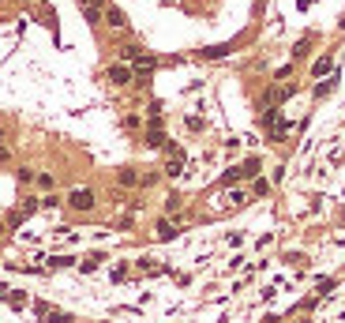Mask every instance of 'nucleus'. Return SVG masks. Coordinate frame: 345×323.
<instances>
[{
    "instance_id": "f257e3e1",
    "label": "nucleus",
    "mask_w": 345,
    "mask_h": 323,
    "mask_svg": "<svg viewBox=\"0 0 345 323\" xmlns=\"http://www.w3.org/2000/svg\"><path fill=\"white\" fill-rule=\"evenodd\" d=\"M94 192H90V188H75L72 195H68V207H72V211H94Z\"/></svg>"
},
{
    "instance_id": "f03ea898",
    "label": "nucleus",
    "mask_w": 345,
    "mask_h": 323,
    "mask_svg": "<svg viewBox=\"0 0 345 323\" xmlns=\"http://www.w3.org/2000/svg\"><path fill=\"white\" fill-rule=\"evenodd\" d=\"M132 79H135V72H132L128 64H113V68H109V83H116V86H128Z\"/></svg>"
},
{
    "instance_id": "7ed1b4c3",
    "label": "nucleus",
    "mask_w": 345,
    "mask_h": 323,
    "mask_svg": "<svg viewBox=\"0 0 345 323\" xmlns=\"http://www.w3.org/2000/svg\"><path fill=\"white\" fill-rule=\"evenodd\" d=\"M34 312L45 316V320H53V323H72V316H68V312H56V308H49V304H42V301L34 304Z\"/></svg>"
},
{
    "instance_id": "20e7f679",
    "label": "nucleus",
    "mask_w": 345,
    "mask_h": 323,
    "mask_svg": "<svg viewBox=\"0 0 345 323\" xmlns=\"http://www.w3.org/2000/svg\"><path fill=\"white\" fill-rule=\"evenodd\" d=\"M79 4H83V11H86V19H90V23L102 19V0H79Z\"/></svg>"
},
{
    "instance_id": "39448f33",
    "label": "nucleus",
    "mask_w": 345,
    "mask_h": 323,
    "mask_svg": "<svg viewBox=\"0 0 345 323\" xmlns=\"http://www.w3.org/2000/svg\"><path fill=\"white\" fill-rule=\"evenodd\" d=\"M158 237H161V241H173V237H177V226H173L169 218H161V222H158Z\"/></svg>"
},
{
    "instance_id": "423d86ee",
    "label": "nucleus",
    "mask_w": 345,
    "mask_h": 323,
    "mask_svg": "<svg viewBox=\"0 0 345 323\" xmlns=\"http://www.w3.org/2000/svg\"><path fill=\"white\" fill-rule=\"evenodd\" d=\"M105 23H109V27H116V30H120V27H124V11H120V8H109V11H105Z\"/></svg>"
},
{
    "instance_id": "0eeeda50",
    "label": "nucleus",
    "mask_w": 345,
    "mask_h": 323,
    "mask_svg": "<svg viewBox=\"0 0 345 323\" xmlns=\"http://www.w3.org/2000/svg\"><path fill=\"white\" fill-rule=\"evenodd\" d=\"M330 64H334L330 56H319V60H315V68H312V76H326V72H330Z\"/></svg>"
},
{
    "instance_id": "6e6552de",
    "label": "nucleus",
    "mask_w": 345,
    "mask_h": 323,
    "mask_svg": "<svg viewBox=\"0 0 345 323\" xmlns=\"http://www.w3.org/2000/svg\"><path fill=\"white\" fill-rule=\"evenodd\" d=\"M120 184H139V173L135 169H124V173H120Z\"/></svg>"
},
{
    "instance_id": "1a4fd4ad",
    "label": "nucleus",
    "mask_w": 345,
    "mask_h": 323,
    "mask_svg": "<svg viewBox=\"0 0 345 323\" xmlns=\"http://www.w3.org/2000/svg\"><path fill=\"white\" fill-rule=\"evenodd\" d=\"M165 211H169V215H177V211H180V195H169V199H165Z\"/></svg>"
},
{
    "instance_id": "9d476101",
    "label": "nucleus",
    "mask_w": 345,
    "mask_h": 323,
    "mask_svg": "<svg viewBox=\"0 0 345 323\" xmlns=\"http://www.w3.org/2000/svg\"><path fill=\"white\" fill-rule=\"evenodd\" d=\"M11 158V154H8V147H0V162H8Z\"/></svg>"
}]
</instances>
